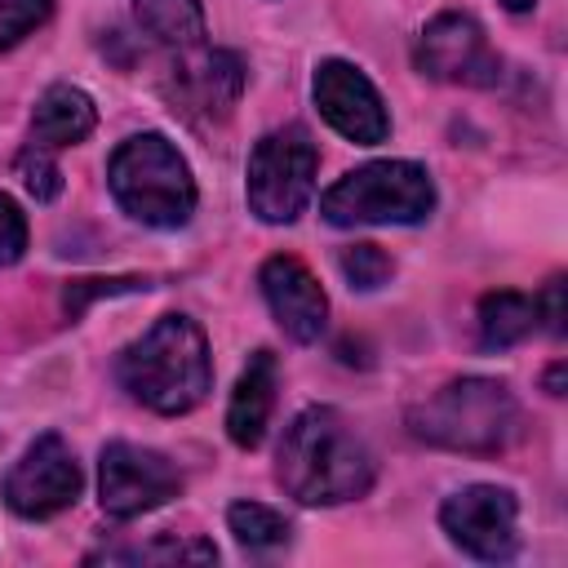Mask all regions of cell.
Listing matches in <instances>:
<instances>
[{
  "mask_svg": "<svg viewBox=\"0 0 568 568\" xmlns=\"http://www.w3.org/2000/svg\"><path fill=\"white\" fill-rule=\"evenodd\" d=\"M275 475H280L284 493L297 497L302 506H337V501L364 497L373 488L377 470H373V453L355 435V426L337 408L311 404L288 422V430L280 439Z\"/></svg>",
  "mask_w": 568,
  "mask_h": 568,
  "instance_id": "6da1fadb",
  "label": "cell"
},
{
  "mask_svg": "<svg viewBox=\"0 0 568 568\" xmlns=\"http://www.w3.org/2000/svg\"><path fill=\"white\" fill-rule=\"evenodd\" d=\"M120 386L151 413H191L213 386V359L204 328L191 315H160L115 359Z\"/></svg>",
  "mask_w": 568,
  "mask_h": 568,
  "instance_id": "7a4b0ae2",
  "label": "cell"
},
{
  "mask_svg": "<svg viewBox=\"0 0 568 568\" xmlns=\"http://www.w3.org/2000/svg\"><path fill=\"white\" fill-rule=\"evenodd\" d=\"M408 430L435 448L493 457L519 435V404L497 377H457L408 408Z\"/></svg>",
  "mask_w": 568,
  "mask_h": 568,
  "instance_id": "3957f363",
  "label": "cell"
},
{
  "mask_svg": "<svg viewBox=\"0 0 568 568\" xmlns=\"http://www.w3.org/2000/svg\"><path fill=\"white\" fill-rule=\"evenodd\" d=\"M106 186L133 222L155 231H178L195 213V178L164 133L120 142L106 164Z\"/></svg>",
  "mask_w": 568,
  "mask_h": 568,
  "instance_id": "277c9868",
  "label": "cell"
},
{
  "mask_svg": "<svg viewBox=\"0 0 568 568\" xmlns=\"http://www.w3.org/2000/svg\"><path fill=\"white\" fill-rule=\"evenodd\" d=\"M435 209V182L413 160H373L342 173L324 195L320 213L333 226H413Z\"/></svg>",
  "mask_w": 568,
  "mask_h": 568,
  "instance_id": "5b68a950",
  "label": "cell"
},
{
  "mask_svg": "<svg viewBox=\"0 0 568 568\" xmlns=\"http://www.w3.org/2000/svg\"><path fill=\"white\" fill-rule=\"evenodd\" d=\"M315 169L320 151L302 124L271 129L248 155V209L271 226L293 222L315 191Z\"/></svg>",
  "mask_w": 568,
  "mask_h": 568,
  "instance_id": "8992f818",
  "label": "cell"
},
{
  "mask_svg": "<svg viewBox=\"0 0 568 568\" xmlns=\"http://www.w3.org/2000/svg\"><path fill=\"white\" fill-rule=\"evenodd\" d=\"M182 493V470L142 444L111 439L98 462V501L111 519H138Z\"/></svg>",
  "mask_w": 568,
  "mask_h": 568,
  "instance_id": "52a82bcc",
  "label": "cell"
},
{
  "mask_svg": "<svg viewBox=\"0 0 568 568\" xmlns=\"http://www.w3.org/2000/svg\"><path fill=\"white\" fill-rule=\"evenodd\" d=\"M439 524L470 559L501 564L519 550V501L497 484H466L439 506Z\"/></svg>",
  "mask_w": 568,
  "mask_h": 568,
  "instance_id": "ba28073f",
  "label": "cell"
},
{
  "mask_svg": "<svg viewBox=\"0 0 568 568\" xmlns=\"http://www.w3.org/2000/svg\"><path fill=\"white\" fill-rule=\"evenodd\" d=\"M413 62L422 75L439 84H466V89H493L501 80V58L493 53L484 27L470 13H439L417 36Z\"/></svg>",
  "mask_w": 568,
  "mask_h": 568,
  "instance_id": "9c48e42d",
  "label": "cell"
},
{
  "mask_svg": "<svg viewBox=\"0 0 568 568\" xmlns=\"http://www.w3.org/2000/svg\"><path fill=\"white\" fill-rule=\"evenodd\" d=\"M244 62L231 49H182L169 80H164V98L173 102V111L191 124H222L240 93H244Z\"/></svg>",
  "mask_w": 568,
  "mask_h": 568,
  "instance_id": "30bf717a",
  "label": "cell"
},
{
  "mask_svg": "<svg viewBox=\"0 0 568 568\" xmlns=\"http://www.w3.org/2000/svg\"><path fill=\"white\" fill-rule=\"evenodd\" d=\"M80 462L71 457V448L62 444V435H40L4 475L0 497L13 515L22 519H49L58 510H67L80 497Z\"/></svg>",
  "mask_w": 568,
  "mask_h": 568,
  "instance_id": "8fae6325",
  "label": "cell"
},
{
  "mask_svg": "<svg viewBox=\"0 0 568 568\" xmlns=\"http://www.w3.org/2000/svg\"><path fill=\"white\" fill-rule=\"evenodd\" d=\"M311 93H315V106L320 115L342 133L351 138L355 146H377L386 142L390 133V115H386V102L382 93L373 89V80L342 62V58H324L315 67V80H311Z\"/></svg>",
  "mask_w": 568,
  "mask_h": 568,
  "instance_id": "7c38bea8",
  "label": "cell"
},
{
  "mask_svg": "<svg viewBox=\"0 0 568 568\" xmlns=\"http://www.w3.org/2000/svg\"><path fill=\"white\" fill-rule=\"evenodd\" d=\"M266 306L275 315V324L293 337V342H320L324 324H328V297L320 288V280L288 253L266 257L262 275H257Z\"/></svg>",
  "mask_w": 568,
  "mask_h": 568,
  "instance_id": "4fadbf2b",
  "label": "cell"
},
{
  "mask_svg": "<svg viewBox=\"0 0 568 568\" xmlns=\"http://www.w3.org/2000/svg\"><path fill=\"white\" fill-rule=\"evenodd\" d=\"M275 386H280V368H275V355L271 351H253L235 390H231V404H226V435L235 448H257L266 426H271V408H275Z\"/></svg>",
  "mask_w": 568,
  "mask_h": 568,
  "instance_id": "5bb4252c",
  "label": "cell"
},
{
  "mask_svg": "<svg viewBox=\"0 0 568 568\" xmlns=\"http://www.w3.org/2000/svg\"><path fill=\"white\" fill-rule=\"evenodd\" d=\"M93 124H98V106H93V98L84 93V89H75V84H49L44 93H40V102H36V111H31V138L40 142V146H75V142H84L89 133H93Z\"/></svg>",
  "mask_w": 568,
  "mask_h": 568,
  "instance_id": "9a60e30c",
  "label": "cell"
},
{
  "mask_svg": "<svg viewBox=\"0 0 568 568\" xmlns=\"http://www.w3.org/2000/svg\"><path fill=\"white\" fill-rule=\"evenodd\" d=\"M537 324H541L537 297H528V293L497 288V293H484V302H479V346L484 351L519 346Z\"/></svg>",
  "mask_w": 568,
  "mask_h": 568,
  "instance_id": "2e32d148",
  "label": "cell"
},
{
  "mask_svg": "<svg viewBox=\"0 0 568 568\" xmlns=\"http://www.w3.org/2000/svg\"><path fill=\"white\" fill-rule=\"evenodd\" d=\"M138 27L164 49H195L204 44V4L200 0H133Z\"/></svg>",
  "mask_w": 568,
  "mask_h": 568,
  "instance_id": "e0dca14e",
  "label": "cell"
},
{
  "mask_svg": "<svg viewBox=\"0 0 568 568\" xmlns=\"http://www.w3.org/2000/svg\"><path fill=\"white\" fill-rule=\"evenodd\" d=\"M89 559H111V564H213L217 559V546L204 541V537H178V532H164L155 541H142V546H120V550H98Z\"/></svg>",
  "mask_w": 568,
  "mask_h": 568,
  "instance_id": "ac0fdd59",
  "label": "cell"
},
{
  "mask_svg": "<svg viewBox=\"0 0 568 568\" xmlns=\"http://www.w3.org/2000/svg\"><path fill=\"white\" fill-rule=\"evenodd\" d=\"M226 524H231V532H235V541L244 546V550H275V546H284L288 541V519L280 515V510H271V506H262V501H235L231 510H226Z\"/></svg>",
  "mask_w": 568,
  "mask_h": 568,
  "instance_id": "d6986e66",
  "label": "cell"
},
{
  "mask_svg": "<svg viewBox=\"0 0 568 568\" xmlns=\"http://www.w3.org/2000/svg\"><path fill=\"white\" fill-rule=\"evenodd\" d=\"M342 275H346L351 288L373 293L395 275V262L377 244H351V248H342Z\"/></svg>",
  "mask_w": 568,
  "mask_h": 568,
  "instance_id": "ffe728a7",
  "label": "cell"
},
{
  "mask_svg": "<svg viewBox=\"0 0 568 568\" xmlns=\"http://www.w3.org/2000/svg\"><path fill=\"white\" fill-rule=\"evenodd\" d=\"M18 178H22V186H27L40 204L62 195V169L53 164L49 146H40V142H31V146L18 151Z\"/></svg>",
  "mask_w": 568,
  "mask_h": 568,
  "instance_id": "44dd1931",
  "label": "cell"
},
{
  "mask_svg": "<svg viewBox=\"0 0 568 568\" xmlns=\"http://www.w3.org/2000/svg\"><path fill=\"white\" fill-rule=\"evenodd\" d=\"M53 13V0H0V53L27 40L36 27H44Z\"/></svg>",
  "mask_w": 568,
  "mask_h": 568,
  "instance_id": "7402d4cb",
  "label": "cell"
},
{
  "mask_svg": "<svg viewBox=\"0 0 568 568\" xmlns=\"http://www.w3.org/2000/svg\"><path fill=\"white\" fill-rule=\"evenodd\" d=\"M27 253V217L22 209L0 191V266H13Z\"/></svg>",
  "mask_w": 568,
  "mask_h": 568,
  "instance_id": "603a6c76",
  "label": "cell"
},
{
  "mask_svg": "<svg viewBox=\"0 0 568 568\" xmlns=\"http://www.w3.org/2000/svg\"><path fill=\"white\" fill-rule=\"evenodd\" d=\"M124 288H146V280H75L67 288V311L75 315L84 306V297H98V293H124Z\"/></svg>",
  "mask_w": 568,
  "mask_h": 568,
  "instance_id": "cb8c5ba5",
  "label": "cell"
},
{
  "mask_svg": "<svg viewBox=\"0 0 568 568\" xmlns=\"http://www.w3.org/2000/svg\"><path fill=\"white\" fill-rule=\"evenodd\" d=\"M537 315L546 320L550 333H564V280H559V275H555V280L546 284V293L537 297Z\"/></svg>",
  "mask_w": 568,
  "mask_h": 568,
  "instance_id": "d4e9b609",
  "label": "cell"
},
{
  "mask_svg": "<svg viewBox=\"0 0 568 568\" xmlns=\"http://www.w3.org/2000/svg\"><path fill=\"white\" fill-rule=\"evenodd\" d=\"M559 386H564V364H555V368L546 373V390H550V395H564Z\"/></svg>",
  "mask_w": 568,
  "mask_h": 568,
  "instance_id": "484cf974",
  "label": "cell"
},
{
  "mask_svg": "<svg viewBox=\"0 0 568 568\" xmlns=\"http://www.w3.org/2000/svg\"><path fill=\"white\" fill-rule=\"evenodd\" d=\"M501 4H506V9H510V13H524V9H532V4H537V0H501Z\"/></svg>",
  "mask_w": 568,
  "mask_h": 568,
  "instance_id": "4316f807",
  "label": "cell"
}]
</instances>
